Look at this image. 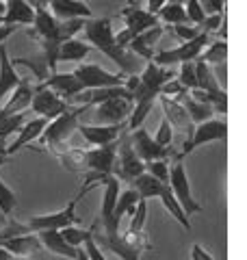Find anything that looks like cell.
Listing matches in <instances>:
<instances>
[{
    "label": "cell",
    "instance_id": "obj_19",
    "mask_svg": "<svg viewBox=\"0 0 247 260\" xmlns=\"http://www.w3.org/2000/svg\"><path fill=\"white\" fill-rule=\"evenodd\" d=\"M163 35H165V26L156 24V26L147 28L145 32H141V35H137L128 46H130V50H133L137 56H141L143 61H152L156 50H159V42H161Z\"/></svg>",
    "mask_w": 247,
    "mask_h": 260
},
{
    "label": "cell",
    "instance_id": "obj_26",
    "mask_svg": "<svg viewBox=\"0 0 247 260\" xmlns=\"http://www.w3.org/2000/svg\"><path fill=\"white\" fill-rule=\"evenodd\" d=\"M46 126H48V119H44V117H33V119H28L26 124L20 128L18 139H15V141L9 145V148H7V158L13 156L15 152H20L22 148H26V145L33 143L35 139H39Z\"/></svg>",
    "mask_w": 247,
    "mask_h": 260
},
{
    "label": "cell",
    "instance_id": "obj_6",
    "mask_svg": "<svg viewBox=\"0 0 247 260\" xmlns=\"http://www.w3.org/2000/svg\"><path fill=\"white\" fill-rule=\"evenodd\" d=\"M169 191L174 193V198L178 200V204L182 206L184 215L191 219L195 213H202V206L195 202L193 193H191V182H189L187 169L182 165V160H174L169 165V180H167Z\"/></svg>",
    "mask_w": 247,
    "mask_h": 260
},
{
    "label": "cell",
    "instance_id": "obj_14",
    "mask_svg": "<svg viewBox=\"0 0 247 260\" xmlns=\"http://www.w3.org/2000/svg\"><path fill=\"white\" fill-rule=\"evenodd\" d=\"M102 186V206H100V221L104 228V234H117L119 225L113 221V210H115V202L119 195V180L115 176H102L100 180Z\"/></svg>",
    "mask_w": 247,
    "mask_h": 260
},
{
    "label": "cell",
    "instance_id": "obj_54",
    "mask_svg": "<svg viewBox=\"0 0 247 260\" xmlns=\"http://www.w3.org/2000/svg\"><path fill=\"white\" fill-rule=\"evenodd\" d=\"M76 260H89V258H87V254H85V251H82V247H78V254H76Z\"/></svg>",
    "mask_w": 247,
    "mask_h": 260
},
{
    "label": "cell",
    "instance_id": "obj_31",
    "mask_svg": "<svg viewBox=\"0 0 247 260\" xmlns=\"http://www.w3.org/2000/svg\"><path fill=\"white\" fill-rule=\"evenodd\" d=\"M133 189L139 193V198L141 200H152V198H159L161 191H163V182L161 180H156L154 176H150L147 172H143L141 176H137L133 182Z\"/></svg>",
    "mask_w": 247,
    "mask_h": 260
},
{
    "label": "cell",
    "instance_id": "obj_18",
    "mask_svg": "<svg viewBox=\"0 0 247 260\" xmlns=\"http://www.w3.org/2000/svg\"><path fill=\"white\" fill-rule=\"evenodd\" d=\"M41 85L48 87V89H52V91L59 95L61 100L68 102V104H72V102H74V98H76L78 93L85 91L82 83H80V80L74 76V74H56V72H54V74L48 76Z\"/></svg>",
    "mask_w": 247,
    "mask_h": 260
},
{
    "label": "cell",
    "instance_id": "obj_12",
    "mask_svg": "<svg viewBox=\"0 0 247 260\" xmlns=\"http://www.w3.org/2000/svg\"><path fill=\"white\" fill-rule=\"evenodd\" d=\"M128 141H130V148L135 150V154L139 158H141L143 162H152V160H167L169 156L176 158V152L169 148H163V145H159L154 141V137L147 133V130L141 126L133 130V133L128 135Z\"/></svg>",
    "mask_w": 247,
    "mask_h": 260
},
{
    "label": "cell",
    "instance_id": "obj_44",
    "mask_svg": "<svg viewBox=\"0 0 247 260\" xmlns=\"http://www.w3.org/2000/svg\"><path fill=\"white\" fill-rule=\"evenodd\" d=\"M171 139H174V128H171L169 121L163 117L161 124H159V130H156V135H154V141L159 145H163V148H169Z\"/></svg>",
    "mask_w": 247,
    "mask_h": 260
},
{
    "label": "cell",
    "instance_id": "obj_51",
    "mask_svg": "<svg viewBox=\"0 0 247 260\" xmlns=\"http://www.w3.org/2000/svg\"><path fill=\"white\" fill-rule=\"evenodd\" d=\"M165 5H167V0H145V11L152 13V15H156Z\"/></svg>",
    "mask_w": 247,
    "mask_h": 260
},
{
    "label": "cell",
    "instance_id": "obj_43",
    "mask_svg": "<svg viewBox=\"0 0 247 260\" xmlns=\"http://www.w3.org/2000/svg\"><path fill=\"white\" fill-rule=\"evenodd\" d=\"M184 11H187L189 22L195 24V26L200 28V24L206 20V13H204V9H202L200 0H187V3H184Z\"/></svg>",
    "mask_w": 247,
    "mask_h": 260
},
{
    "label": "cell",
    "instance_id": "obj_47",
    "mask_svg": "<svg viewBox=\"0 0 247 260\" xmlns=\"http://www.w3.org/2000/svg\"><path fill=\"white\" fill-rule=\"evenodd\" d=\"M82 251L87 254V258L89 260H106V256H104V251L98 247V243L94 241V234L89 237L85 243H82Z\"/></svg>",
    "mask_w": 247,
    "mask_h": 260
},
{
    "label": "cell",
    "instance_id": "obj_9",
    "mask_svg": "<svg viewBox=\"0 0 247 260\" xmlns=\"http://www.w3.org/2000/svg\"><path fill=\"white\" fill-rule=\"evenodd\" d=\"M28 109L35 113L37 117H44V119L50 121L54 117L63 115V113H68L72 109V104L61 100V98L56 95L52 89H48L41 83H37V85H33V100H30Z\"/></svg>",
    "mask_w": 247,
    "mask_h": 260
},
{
    "label": "cell",
    "instance_id": "obj_59",
    "mask_svg": "<svg viewBox=\"0 0 247 260\" xmlns=\"http://www.w3.org/2000/svg\"><path fill=\"white\" fill-rule=\"evenodd\" d=\"M82 3H87V0H82Z\"/></svg>",
    "mask_w": 247,
    "mask_h": 260
},
{
    "label": "cell",
    "instance_id": "obj_32",
    "mask_svg": "<svg viewBox=\"0 0 247 260\" xmlns=\"http://www.w3.org/2000/svg\"><path fill=\"white\" fill-rule=\"evenodd\" d=\"M159 198H161V202H163V206L167 208V213H169L171 217H174L176 221H178L180 225H182L187 232H191V219H189V217L184 215L182 206L178 204V200L174 198V193L169 191V186H167V184L163 186V191H161V195H159Z\"/></svg>",
    "mask_w": 247,
    "mask_h": 260
},
{
    "label": "cell",
    "instance_id": "obj_35",
    "mask_svg": "<svg viewBox=\"0 0 247 260\" xmlns=\"http://www.w3.org/2000/svg\"><path fill=\"white\" fill-rule=\"evenodd\" d=\"M156 18H159V22L163 20L165 24H171V26H182V24H191L187 18V11L182 5H171L167 3L163 7V9L156 13Z\"/></svg>",
    "mask_w": 247,
    "mask_h": 260
},
{
    "label": "cell",
    "instance_id": "obj_28",
    "mask_svg": "<svg viewBox=\"0 0 247 260\" xmlns=\"http://www.w3.org/2000/svg\"><path fill=\"white\" fill-rule=\"evenodd\" d=\"M176 100L184 107L187 115L191 117L193 124H202V121H206V119H212V113H215V111H212L210 104H204V102L193 100V98L189 95V91H187V93H182L180 98H176Z\"/></svg>",
    "mask_w": 247,
    "mask_h": 260
},
{
    "label": "cell",
    "instance_id": "obj_24",
    "mask_svg": "<svg viewBox=\"0 0 247 260\" xmlns=\"http://www.w3.org/2000/svg\"><path fill=\"white\" fill-rule=\"evenodd\" d=\"M5 15L3 24H11V26H30L35 20V9L26 3V0H5Z\"/></svg>",
    "mask_w": 247,
    "mask_h": 260
},
{
    "label": "cell",
    "instance_id": "obj_42",
    "mask_svg": "<svg viewBox=\"0 0 247 260\" xmlns=\"http://www.w3.org/2000/svg\"><path fill=\"white\" fill-rule=\"evenodd\" d=\"M145 172L154 176L156 180H161L163 184H167L169 180V162L167 160H152V162H145Z\"/></svg>",
    "mask_w": 247,
    "mask_h": 260
},
{
    "label": "cell",
    "instance_id": "obj_52",
    "mask_svg": "<svg viewBox=\"0 0 247 260\" xmlns=\"http://www.w3.org/2000/svg\"><path fill=\"white\" fill-rule=\"evenodd\" d=\"M20 26H11V24H0V44H5Z\"/></svg>",
    "mask_w": 247,
    "mask_h": 260
},
{
    "label": "cell",
    "instance_id": "obj_1",
    "mask_svg": "<svg viewBox=\"0 0 247 260\" xmlns=\"http://www.w3.org/2000/svg\"><path fill=\"white\" fill-rule=\"evenodd\" d=\"M82 30H85V37L91 42L94 48H98L102 54H106L111 61L119 65L123 76H135L137 65H135V61H130L128 52L123 50V48H119L117 42H115L111 18H89V20H85Z\"/></svg>",
    "mask_w": 247,
    "mask_h": 260
},
{
    "label": "cell",
    "instance_id": "obj_15",
    "mask_svg": "<svg viewBox=\"0 0 247 260\" xmlns=\"http://www.w3.org/2000/svg\"><path fill=\"white\" fill-rule=\"evenodd\" d=\"M117 143H119V139L109 143V145L85 150V167L89 172H96V174H102V176H113L115 156H117Z\"/></svg>",
    "mask_w": 247,
    "mask_h": 260
},
{
    "label": "cell",
    "instance_id": "obj_41",
    "mask_svg": "<svg viewBox=\"0 0 247 260\" xmlns=\"http://www.w3.org/2000/svg\"><path fill=\"white\" fill-rule=\"evenodd\" d=\"M15 204H18V200H15V193L3 180H0V213H5V217H9L13 213Z\"/></svg>",
    "mask_w": 247,
    "mask_h": 260
},
{
    "label": "cell",
    "instance_id": "obj_38",
    "mask_svg": "<svg viewBox=\"0 0 247 260\" xmlns=\"http://www.w3.org/2000/svg\"><path fill=\"white\" fill-rule=\"evenodd\" d=\"M152 107H154V102H152V100H145V102H135L133 113H130V115H128V124H126L130 133L143 126V121H145V117H147V113L152 111Z\"/></svg>",
    "mask_w": 247,
    "mask_h": 260
},
{
    "label": "cell",
    "instance_id": "obj_25",
    "mask_svg": "<svg viewBox=\"0 0 247 260\" xmlns=\"http://www.w3.org/2000/svg\"><path fill=\"white\" fill-rule=\"evenodd\" d=\"M35 237L39 239L41 247H46L48 251H52L56 256H63L68 260H76L78 249L65 243L61 230H41V232H35Z\"/></svg>",
    "mask_w": 247,
    "mask_h": 260
},
{
    "label": "cell",
    "instance_id": "obj_11",
    "mask_svg": "<svg viewBox=\"0 0 247 260\" xmlns=\"http://www.w3.org/2000/svg\"><path fill=\"white\" fill-rule=\"evenodd\" d=\"M145 172V162L141 160L135 154V150L130 148V141H128V135L119 137V143H117V156H115V165H113V176L117 180H126V182H133L137 176H141Z\"/></svg>",
    "mask_w": 247,
    "mask_h": 260
},
{
    "label": "cell",
    "instance_id": "obj_7",
    "mask_svg": "<svg viewBox=\"0 0 247 260\" xmlns=\"http://www.w3.org/2000/svg\"><path fill=\"white\" fill-rule=\"evenodd\" d=\"M210 42H212L210 35L200 32L195 39L180 44L178 48H169V50H156L152 61L156 65H161V68H165V65H176V63H187V61H197V59H200V54L206 50V46H208Z\"/></svg>",
    "mask_w": 247,
    "mask_h": 260
},
{
    "label": "cell",
    "instance_id": "obj_16",
    "mask_svg": "<svg viewBox=\"0 0 247 260\" xmlns=\"http://www.w3.org/2000/svg\"><path fill=\"white\" fill-rule=\"evenodd\" d=\"M159 100H161V107L165 111V119L171 124V128H178V130H182L184 133V141L187 139H191V135H193V130H195V124L191 121V117L187 115V111L184 107L180 104L178 100H174V98H167V95H159Z\"/></svg>",
    "mask_w": 247,
    "mask_h": 260
},
{
    "label": "cell",
    "instance_id": "obj_13",
    "mask_svg": "<svg viewBox=\"0 0 247 260\" xmlns=\"http://www.w3.org/2000/svg\"><path fill=\"white\" fill-rule=\"evenodd\" d=\"M133 95L126 93V95H117V98H111V100H104L96 107V117L100 124L104 126H119L126 121V117L133 113Z\"/></svg>",
    "mask_w": 247,
    "mask_h": 260
},
{
    "label": "cell",
    "instance_id": "obj_45",
    "mask_svg": "<svg viewBox=\"0 0 247 260\" xmlns=\"http://www.w3.org/2000/svg\"><path fill=\"white\" fill-rule=\"evenodd\" d=\"M224 22H226V13H219V15H206V20L200 24V30L212 37V32H217L219 26H221Z\"/></svg>",
    "mask_w": 247,
    "mask_h": 260
},
{
    "label": "cell",
    "instance_id": "obj_50",
    "mask_svg": "<svg viewBox=\"0 0 247 260\" xmlns=\"http://www.w3.org/2000/svg\"><path fill=\"white\" fill-rule=\"evenodd\" d=\"M191 260H215V258H212L200 243H193L191 245Z\"/></svg>",
    "mask_w": 247,
    "mask_h": 260
},
{
    "label": "cell",
    "instance_id": "obj_20",
    "mask_svg": "<svg viewBox=\"0 0 247 260\" xmlns=\"http://www.w3.org/2000/svg\"><path fill=\"white\" fill-rule=\"evenodd\" d=\"M94 241L98 243V247L100 249H109L113 251L115 256H117L119 260H139L141 258L143 251L135 247V245H130V243L121 237V234H102V237H96L94 234Z\"/></svg>",
    "mask_w": 247,
    "mask_h": 260
},
{
    "label": "cell",
    "instance_id": "obj_21",
    "mask_svg": "<svg viewBox=\"0 0 247 260\" xmlns=\"http://www.w3.org/2000/svg\"><path fill=\"white\" fill-rule=\"evenodd\" d=\"M30 100H33V85H30L28 78H22L20 85L9 93V100H7V104L0 109V119L18 115V113H24L30 107Z\"/></svg>",
    "mask_w": 247,
    "mask_h": 260
},
{
    "label": "cell",
    "instance_id": "obj_33",
    "mask_svg": "<svg viewBox=\"0 0 247 260\" xmlns=\"http://www.w3.org/2000/svg\"><path fill=\"white\" fill-rule=\"evenodd\" d=\"M54 156L63 162L68 172L78 174L80 169L85 167V150L76 148V145H74V148H72V145H65V148H63L61 152H56Z\"/></svg>",
    "mask_w": 247,
    "mask_h": 260
},
{
    "label": "cell",
    "instance_id": "obj_55",
    "mask_svg": "<svg viewBox=\"0 0 247 260\" xmlns=\"http://www.w3.org/2000/svg\"><path fill=\"white\" fill-rule=\"evenodd\" d=\"M5 9H7V7H5V0H0V18L5 15Z\"/></svg>",
    "mask_w": 247,
    "mask_h": 260
},
{
    "label": "cell",
    "instance_id": "obj_17",
    "mask_svg": "<svg viewBox=\"0 0 247 260\" xmlns=\"http://www.w3.org/2000/svg\"><path fill=\"white\" fill-rule=\"evenodd\" d=\"M48 11L54 20H89L91 9L82 0H48Z\"/></svg>",
    "mask_w": 247,
    "mask_h": 260
},
{
    "label": "cell",
    "instance_id": "obj_4",
    "mask_svg": "<svg viewBox=\"0 0 247 260\" xmlns=\"http://www.w3.org/2000/svg\"><path fill=\"white\" fill-rule=\"evenodd\" d=\"M171 78H176L174 70L161 68V65H156L154 61H145V68H143L141 74L137 76V85H135L133 91H130L133 102H145V100L156 102L161 87Z\"/></svg>",
    "mask_w": 247,
    "mask_h": 260
},
{
    "label": "cell",
    "instance_id": "obj_22",
    "mask_svg": "<svg viewBox=\"0 0 247 260\" xmlns=\"http://www.w3.org/2000/svg\"><path fill=\"white\" fill-rule=\"evenodd\" d=\"M76 130L82 135V139H85L87 143L100 148V145H109L113 141H117L121 137V133L126 130V124H119V126H85V124H78Z\"/></svg>",
    "mask_w": 247,
    "mask_h": 260
},
{
    "label": "cell",
    "instance_id": "obj_29",
    "mask_svg": "<svg viewBox=\"0 0 247 260\" xmlns=\"http://www.w3.org/2000/svg\"><path fill=\"white\" fill-rule=\"evenodd\" d=\"M139 193L130 186V189H126V191H119V195H117V202H115V210H113V221L115 223H121V219L123 217H130L135 213V208H137V204H139Z\"/></svg>",
    "mask_w": 247,
    "mask_h": 260
},
{
    "label": "cell",
    "instance_id": "obj_10",
    "mask_svg": "<svg viewBox=\"0 0 247 260\" xmlns=\"http://www.w3.org/2000/svg\"><path fill=\"white\" fill-rule=\"evenodd\" d=\"M74 76H76L82 87L87 89H106V87H123L126 85V78L121 72H117V74H113V72H106L102 70L100 65L96 63H80L76 70L72 72Z\"/></svg>",
    "mask_w": 247,
    "mask_h": 260
},
{
    "label": "cell",
    "instance_id": "obj_37",
    "mask_svg": "<svg viewBox=\"0 0 247 260\" xmlns=\"http://www.w3.org/2000/svg\"><path fill=\"white\" fill-rule=\"evenodd\" d=\"M96 228H98V221L91 223V230H82V228H78V225H70V228H63L61 234H63V239H65L68 245L78 249V247H82V243L96 232Z\"/></svg>",
    "mask_w": 247,
    "mask_h": 260
},
{
    "label": "cell",
    "instance_id": "obj_58",
    "mask_svg": "<svg viewBox=\"0 0 247 260\" xmlns=\"http://www.w3.org/2000/svg\"><path fill=\"white\" fill-rule=\"evenodd\" d=\"M15 260H30V258H15Z\"/></svg>",
    "mask_w": 247,
    "mask_h": 260
},
{
    "label": "cell",
    "instance_id": "obj_5",
    "mask_svg": "<svg viewBox=\"0 0 247 260\" xmlns=\"http://www.w3.org/2000/svg\"><path fill=\"white\" fill-rule=\"evenodd\" d=\"M119 18L123 20L126 26H123L121 32H115V42H117V46L123 48V50H126V46L133 42L137 35H141V32H145L147 28H152V26H156V24H161L156 15L147 13L143 7H139V5L123 7V9L119 11Z\"/></svg>",
    "mask_w": 247,
    "mask_h": 260
},
{
    "label": "cell",
    "instance_id": "obj_56",
    "mask_svg": "<svg viewBox=\"0 0 247 260\" xmlns=\"http://www.w3.org/2000/svg\"><path fill=\"white\" fill-rule=\"evenodd\" d=\"M167 3H171V5H182V7H184L187 0H167Z\"/></svg>",
    "mask_w": 247,
    "mask_h": 260
},
{
    "label": "cell",
    "instance_id": "obj_36",
    "mask_svg": "<svg viewBox=\"0 0 247 260\" xmlns=\"http://www.w3.org/2000/svg\"><path fill=\"white\" fill-rule=\"evenodd\" d=\"M13 65H22V68H28L30 74L35 76L39 83H44L48 78V65L44 56H18V59H11Z\"/></svg>",
    "mask_w": 247,
    "mask_h": 260
},
{
    "label": "cell",
    "instance_id": "obj_2",
    "mask_svg": "<svg viewBox=\"0 0 247 260\" xmlns=\"http://www.w3.org/2000/svg\"><path fill=\"white\" fill-rule=\"evenodd\" d=\"M85 111H89V107H72L68 113L50 119L48 126L44 128V133H41V137H39L41 145H46L52 154L61 152L65 145H68V139L74 135V130L78 128V119Z\"/></svg>",
    "mask_w": 247,
    "mask_h": 260
},
{
    "label": "cell",
    "instance_id": "obj_48",
    "mask_svg": "<svg viewBox=\"0 0 247 260\" xmlns=\"http://www.w3.org/2000/svg\"><path fill=\"white\" fill-rule=\"evenodd\" d=\"M171 32H174L178 39H182V44H184V42H191V39H195L202 30L197 26H187V24H182V26H174V28H171Z\"/></svg>",
    "mask_w": 247,
    "mask_h": 260
},
{
    "label": "cell",
    "instance_id": "obj_39",
    "mask_svg": "<svg viewBox=\"0 0 247 260\" xmlns=\"http://www.w3.org/2000/svg\"><path fill=\"white\" fill-rule=\"evenodd\" d=\"M145 219H147V200H139L135 213L130 215V225H128L126 234H141V232H145L143 230Z\"/></svg>",
    "mask_w": 247,
    "mask_h": 260
},
{
    "label": "cell",
    "instance_id": "obj_40",
    "mask_svg": "<svg viewBox=\"0 0 247 260\" xmlns=\"http://www.w3.org/2000/svg\"><path fill=\"white\" fill-rule=\"evenodd\" d=\"M178 83L182 85L187 91H193L197 89V76H195V61H187L180 63V72H176Z\"/></svg>",
    "mask_w": 247,
    "mask_h": 260
},
{
    "label": "cell",
    "instance_id": "obj_8",
    "mask_svg": "<svg viewBox=\"0 0 247 260\" xmlns=\"http://www.w3.org/2000/svg\"><path fill=\"white\" fill-rule=\"evenodd\" d=\"M228 137V126L224 119H206L202 124H197L191 139H187L182 143V150L176 154V160H182L184 156H189L195 148H200V145H206V143H212V141H226Z\"/></svg>",
    "mask_w": 247,
    "mask_h": 260
},
{
    "label": "cell",
    "instance_id": "obj_3",
    "mask_svg": "<svg viewBox=\"0 0 247 260\" xmlns=\"http://www.w3.org/2000/svg\"><path fill=\"white\" fill-rule=\"evenodd\" d=\"M89 191H91V189L82 184V189L78 191L76 198L70 200L61 210H56V213H50V215L30 217L28 221H24V228H26V232L35 234V232H41V230H63V228L76 225V221H78V217H76V206H78V202L85 198Z\"/></svg>",
    "mask_w": 247,
    "mask_h": 260
},
{
    "label": "cell",
    "instance_id": "obj_34",
    "mask_svg": "<svg viewBox=\"0 0 247 260\" xmlns=\"http://www.w3.org/2000/svg\"><path fill=\"white\" fill-rule=\"evenodd\" d=\"M226 59H228V44L224 42V39H219V42H210L208 46H206V50L200 54L197 61H204L206 65L215 68V65L226 63Z\"/></svg>",
    "mask_w": 247,
    "mask_h": 260
},
{
    "label": "cell",
    "instance_id": "obj_23",
    "mask_svg": "<svg viewBox=\"0 0 247 260\" xmlns=\"http://www.w3.org/2000/svg\"><path fill=\"white\" fill-rule=\"evenodd\" d=\"M20 74L15 72V65L11 63L7 44H0V102L5 100V95H9L15 87L20 85Z\"/></svg>",
    "mask_w": 247,
    "mask_h": 260
},
{
    "label": "cell",
    "instance_id": "obj_46",
    "mask_svg": "<svg viewBox=\"0 0 247 260\" xmlns=\"http://www.w3.org/2000/svg\"><path fill=\"white\" fill-rule=\"evenodd\" d=\"M182 93H187V89L178 83V78H171V80H167L163 87H161V91H159V95H167V98H180Z\"/></svg>",
    "mask_w": 247,
    "mask_h": 260
},
{
    "label": "cell",
    "instance_id": "obj_30",
    "mask_svg": "<svg viewBox=\"0 0 247 260\" xmlns=\"http://www.w3.org/2000/svg\"><path fill=\"white\" fill-rule=\"evenodd\" d=\"M91 52V46L80 42V39H68L59 46V52H56V63L59 61H82L85 56Z\"/></svg>",
    "mask_w": 247,
    "mask_h": 260
},
{
    "label": "cell",
    "instance_id": "obj_53",
    "mask_svg": "<svg viewBox=\"0 0 247 260\" xmlns=\"http://www.w3.org/2000/svg\"><path fill=\"white\" fill-rule=\"evenodd\" d=\"M0 260H15V256L13 254H9L5 247H0Z\"/></svg>",
    "mask_w": 247,
    "mask_h": 260
},
{
    "label": "cell",
    "instance_id": "obj_57",
    "mask_svg": "<svg viewBox=\"0 0 247 260\" xmlns=\"http://www.w3.org/2000/svg\"><path fill=\"white\" fill-rule=\"evenodd\" d=\"M126 3H128V5H139V3H137V0H126Z\"/></svg>",
    "mask_w": 247,
    "mask_h": 260
},
{
    "label": "cell",
    "instance_id": "obj_49",
    "mask_svg": "<svg viewBox=\"0 0 247 260\" xmlns=\"http://www.w3.org/2000/svg\"><path fill=\"white\" fill-rule=\"evenodd\" d=\"M202 9L206 15H219V13H226V0H200Z\"/></svg>",
    "mask_w": 247,
    "mask_h": 260
},
{
    "label": "cell",
    "instance_id": "obj_27",
    "mask_svg": "<svg viewBox=\"0 0 247 260\" xmlns=\"http://www.w3.org/2000/svg\"><path fill=\"white\" fill-rule=\"evenodd\" d=\"M0 247H5L15 258H28L41 249V243L35 234L28 232V234H20V237H11V239L0 241Z\"/></svg>",
    "mask_w": 247,
    "mask_h": 260
}]
</instances>
